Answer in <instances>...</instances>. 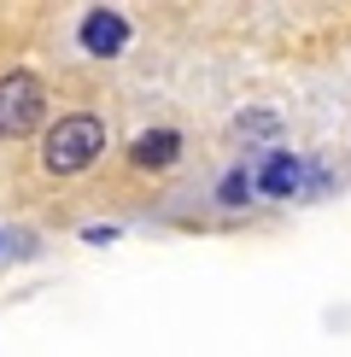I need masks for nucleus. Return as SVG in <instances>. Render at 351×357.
Segmentation results:
<instances>
[{
    "label": "nucleus",
    "mask_w": 351,
    "mask_h": 357,
    "mask_svg": "<svg viewBox=\"0 0 351 357\" xmlns=\"http://www.w3.org/2000/svg\"><path fill=\"white\" fill-rule=\"evenodd\" d=\"M100 153H106V123L88 117V112L58 117V123L47 129V141H41V165H47L53 176H77V170L94 165Z\"/></svg>",
    "instance_id": "f257e3e1"
},
{
    "label": "nucleus",
    "mask_w": 351,
    "mask_h": 357,
    "mask_svg": "<svg viewBox=\"0 0 351 357\" xmlns=\"http://www.w3.org/2000/svg\"><path fill=\"white\" fill-rule=\"evenodd\" d=\"M41 112H47V88L29 77V70H12V77H0V141L29 135V129L41 123Z\"/></svg>",
    "instance_id": "f03ea898"
},
{
    "label": "nucleus",
    "mask_w": 351,
    "mask_h": 357,
    "mask_svg": "<svg viewBox=\"0 0 351 357\" xmlns=\"http://www.w3.org/2000/svg\"><path fill=\"white\" fill-rule=\"evenodd\" d=\"M176 153H182V135H176V129H146V135H135V146H129V165L164 170V165H176Z\"/></svg>",
    "instance_id": "7ed1b4c3"
},
{
    "label": "nucleus",
    "mask_w": 351,
    "mask_h": 357,
    "mask_svg": "<svg viewBox=\"0 0 351 357\" xmlns=\"http://www.w3.org/2000/svg\"><path fill=\"white\" fill-rule=\"evenodd\" d=\"M123 41H129V24L117 18V12H88V18H82V47H88V53L111 59Z\"/></svg>",
    "instance_id": "20e7f679"
},
{
    "label": "nucleus",
    "mask_w": 351,
    "mask_h": 357,
    "mask_svg": "<svg viewBox=\"0 0 351 357\" xmlns=\"http://www.w3.org/2000/svg\"><path fill=\"white\" fill-rule=\"evenodd\" d=\"M258 188L275 193V199H292V193L304 188V165L292 153H270V158H263V170H258Z\"/></svg>",
    "instance_id": "39448f33"
},
{
    "label": "nucleus",
    "mask_w": 351,
    "mask_h": 357,
    "mask_svg": "<svg viewBox=\"0 0 351 357\" xmlns=\"http://www.w3.org/2000/svg\"><path fill=\"white\" fill-rule=\"evenodd\" d=\"M258 188V176H246V170H228L223 176V205H246V193Z\"/></svg>",
    "instance_id": "423d86ee"
}]
</instances>
